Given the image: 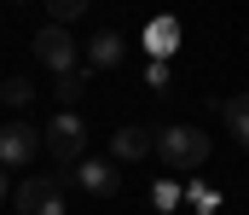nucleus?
Returning <instances> with one entry per match:
<instances>
[{
  "instance_id": "obj_15",
  "label": "nucleus",
  "mask_w": 249,
  "mask_h": 215,
  "mask_svg": "<svg viewBox=\"0 0 249 215\" xmlns=\"http://www.w3.org/2000/svg\"><path fill=\"white\" fill-rule=\"evenodd\" d=\"M145 81H151V87L162 93V87H168V64H162V59H151V70H145Z\"/></svg>"
},
{
  "instance_id": "obj_14",
  "label": "nucleus",
  "mask_w": 249,
  "mask_h": 215,
  "mask_svg": "<svg viewBox=\"0 0 249 215\" xmlns=\"http://www.w3.org/2000/svg\"><path fill=\"white\" fill-rule=\"evenodd\" d=\"M151 204H157V210H174V204H180V186H174V180L151 186Z\"/></svg>"
},
{
  "instance_id": "obj_5",
  "label": "nucleus",
  "mask_w": 249,
  "mask_h": 215,
  "mask_svg": "<svg viewBox=\"0 0 249 215\" xmlns=\"http://www.w3.org/2000/svg\"><path fill=\"white\" fill-rule=\"evenodd\" d=\"M35 157H41V134H35L23 117L0 122V169H23V163H35Z\"/></svg>"
},
{
  "instance_id": "obj_8",
  "label": "nucleus",
  "mask_w": 249,
  "mask_h": 215,
  "mask_svg": "<svg viewBox=\"0 0 249 215\" xmlns=\"http://www.w3.org/2000/svg\"><path fill=\"white\" fill-rule=\"evenodd\" d=\"M87 59H93V70H116V64H122V35H116V29H99V35L87 41Z\"/></svg>"
},
{
  "instance_id": "obj_9",
  "label": "nucleus",
  "mask_w": 249,
  "mask_h": 215,
  "mask_svg": "<svg viewBox=\"0 0 249 215\" xmlns=\"http://www.w3.org/2000/svg\"><path fill=\"white\" fill-rule=\"evenodd\" d=\"M145 47H151V59H162V64H168V53L180 47V23H174V18H157V23L145 29Z\"/></svg>"
},
{
  "instance_id": "obj_4",
  "label": "nucleus",
  "mask_w": 249,
  "mask_h": 215,
  "mask_svg": "<svg viewBox=\"0 0 249 215\" xmlns=\"http://www.w3.org/2000/svg\"><path fill=\"white\" fill-rule=\"evenodd\" d=\"M12 210L18 215H64V186L47 180V175H29V180H18Z\"/></svg>"
},
{
  "instance_id": "obj_3",
  "label": "nucleus",
  "mask_w": 249,
  "mask_h": 215,
  "mask_svg": "<svg viewBox=\"0 0 249 215\" xmlns=\"http://www.w3.org/2000/svg\"><path fill=\"white\" fill-rule=\"evenodd\" d=\"M29 47H35V59H41V64H47L53 76H70V70H81V64H75V35H70L64 23H41Z\"/></svg>"
},
{
  "instance_id": "obj_13",
  "label": "nucleus",
  "mask_w": 249,
  "mask_h": 215,
  "mask_svg": "<svg viewBox=\"0 0 249 215\" xmlns=\"http://www.w3.org/2000/svg\"><path fill=\"white\" fill-rule=\"evenodd\" d=\"M87 6H93V0H47V18H53V23H64V29H70V18H81Z\"/></svg>"
},
{
  "instance_id": "obj_6",
  "label": "nucleus",
  "mask_w": 249,
  "mask_h": 215,
  "mask_svg": "<svg viewBox=\"0 0 249 215\" xmlns=\"http://www.w3.org/2000/svg\"><path fill=\"white\" fill-rule=\"evenodd\" d=\"M75 186H81L87 198H116L122 175H116V163H105V157H81V163H75Z\"/></svg>"
},
{
  "instance_id": "obj_16",
  "label": "nucleus",
  "mask_w": 249,
  "mask_h": 215,
  "mask_svg": "<svg viewBox=\"0 0 249 215\" xmlns=\"http://www.w3.org/2000/svg\"><path fill=\"white\" fill-rule=\"evenodd\" d=\"M0 204H12V186H6V169H0Z\"/></svg>"
},
{
  "instance_id": "obj_17",
  "label": "nucleus",
  "mask_w": 249,
  "mask_h": 215,
  "mask_svg": "<svg viewBox=\"0 0 249 215\" xmlns=\"http://www.w3.org/2000/svg\"><path fill=\"white\" fill-rule=\"evenodd\" d=\"M18 6H23V0H18Z\"/></svg>"
},
{
  "instance_id": "obj_10",
  "label": "nucleus",
  "mask_w": 249,
  "mask_h": 215,
  "mask_svg": "<svg viewBox=\"0 0 249 215\" xmlns=\"http://www.w3.org/2000/svg\"><path fill=\"white\" fill-rule=\"evenodd\" d=\"M220 117H226V128H232V140L249 151V93H238V99H220Z\"/></svg>"
},
{
  "instance_id": "obj_7",
  "label": "nucleus",
  "mask_w": 249,
  "mask_h": 215,
  "mask_svg": "<svg viewBox=\"0 0 249 215\" xmlns=\"http://www.w3.org/2000/svg\"><path fill=\"white\" fill-rule=\"evenodd\" d=\"M151 151H157V134L139 128V122H127V128L110 134V157H116V163H139V157H151Z\"/></svg>"
},
{
  "instance_id": "obj_11",
  "label": "nucleus",
  "mask_w": 249,
  "mask_h": 215,
  "mask_svg": "<svg viewBox=\"0 0 249 215\" xmlns=\"http://www.w3.org/2000/svg\"><path fill=\"white\" fill-rule=\"evenodd\" d=\"M0 105H6V111L35 105V81H29V76H6V81H0Z\"/></svg>"
},
{
  "instance_id": "obj_12",
  "label": "nucleus",
  "mask_w": 249,
  "mask_h": 215,
  "mask_svg": "<svg viewBox=\"0 0 249 215\" xmlns=\"http://www.w3.org/2000/svg\"><path fill=\"white\" fill-rule=\"evenodd\" d=\"M81 93H87V76H81V70H70V76H58V111H70V105H75Z\"/></svg>"
},
{
  "instance_id": "obj_2",
  "label": "nucleus",
  "mask_w": 249,
  "mask_h": 215,
  "mask_svg": "<svg viewBox=\"0 0 249 215\" xmlns=\"http://www.w3.org/2000/svg\"><path fill=\"white\" fill-rule=\"evenodd\" d=\"M41 151H47L53 163H81V157H87V122H81L75 111H58V117L41 128Z\"/></svg>"
},
{
  "instance_id": "obj_1",
  "label": "nucleus",
  "mask_w": 249,
  "mask_h": 215,
  "mask_svg": "<svg viewBox=\"0 0 249 215\" xmlns=\"http://www.w3.org/2000/svg\"><path fill=\"white\" fill-rule=\"evenodd\" d=\"M157 157H162L168 169H203V163L214 157V145H209V134H203L197 122H174V128L157 134Z\"/></svg>"
}]
</instances>
